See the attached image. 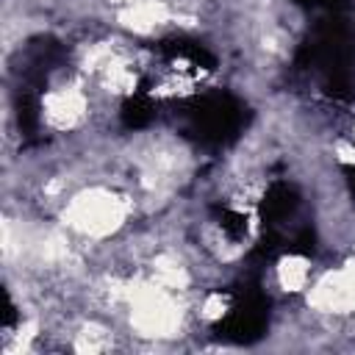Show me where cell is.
Instances as JSON below:
<instances>
[{"label": "cell", "instance_id": "6da1fadb", "mask_svg": "<svg viewBox=\"0 0 355 355\" xmlns=\"http://www.w3.org/2000/svg\"><path fill=\"white\" fill-rule=\"evenodd\" d=\"M67 222L86 236H108L114 233L125 216H128V202L105 189H89L78 194L69 208H67Z\"/></svg>", "mask_w": 355, "mask_h": 355}, {"label": "cell", "instance_id": "7a4b0ae2", "mask_svg": "<svg viewBox=\"0 0 355 355\" xmlns=\"http://www.w3.org/2000/svg\"><path fill=\"white\" fill-rule=\"evenodd\" d=\"M275 272H277L280 288L297 294V291H302V288L308 286V280H311V261H308L305 255L288 252V255L280 258V263H277Z\"/></svg>", "mask_w": 355, "mask_h": 355}]
</instances>
